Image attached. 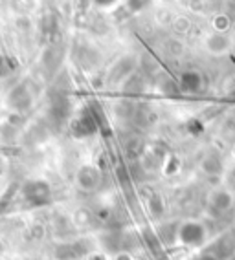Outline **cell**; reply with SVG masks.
I'll use <instances>...</instances> for the list:
<instances>
[{"label":"cell","instance_id":"6da1fadb","mask_svg":"<svg viewBox=\"0 0 235 260\" xmlns=\"http://www.w3.org/2000/svg\"><path fill=\"white\" fill-rule=\"evenodd\" d=\"M26 196L33 202H44L48 198V187L43 183H30L26 187Z\"/></svg>","mask_w":235,"mask_h":260},{"label":"cell","instance_id":"7a4b0ae2","mask_svg":"<svg viewBox=\"0 0 235 260\" xmlns=\"http://www.w3.org/2000/svg\"><path fill=\"white\" fill-rule=\"evenodd\" d=\"M230 183H231V189L235 190V171L231 172V180H230Z\"/></svg>","mask_w":235,"mask_h":260},{"label":"cell","instance_id":"3957f363","mask_svg":"<svg viewBox=\"0 0 235 260\" xmlns=\"http://www.w3.org/2000/svg\"><path fill=\"white\" fill-rule=\"evenodd\" d=\"M98 2H99V4H105V6H107V4H112L114 0H98Z\"/></svg>","mask_w":235,"mask_h":260}]
</instances>
